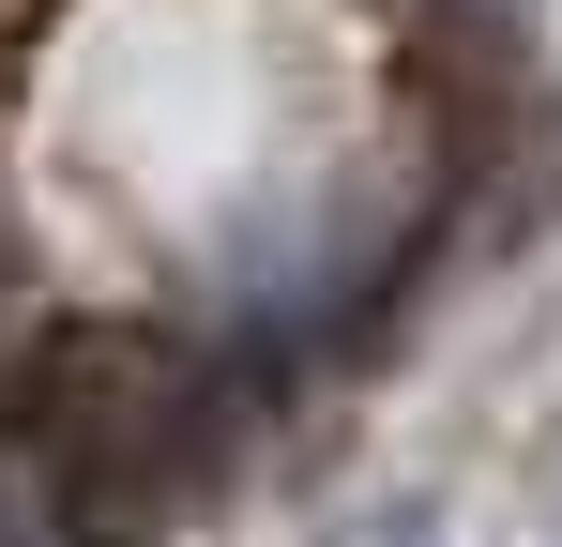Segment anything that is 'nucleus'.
I'll return each instance as SVG.
<instances>
[{"instance_id":"2","label":"nucleus","mask_w":562,"mask_h":547,"mask_svg":"<svg viewBox=\"0 0 562 547\" xmlns=\"http://www.w3.org/2000/svg\"><path fill=\"white\" fill-rule=\"evenodd\" d=\"M0 547H31V517H15V502H0Z\"/></svg>"},{"instance_id":"1","label":"nucleus","mask_w":562,"mask_h":547,"mask_svg":"<svg viewBox=\"0 0 562 547\" xmlns=\"http://www.w3.org/2000/svg\"><path fill=\"white\" fill-rule=\"evenodd\" d=\"M350 547H457V533H441L426 502H380V517H350Z\"/></svg>"},{"instance_id":"3","label":"nucleus","mask_w":562,"mask_h":547,"mask_svg":"<svg viewBox=\"0 0 562 547\" xmlns=\"http://www.w3.org/2000/svg\"><path fill=\"white\" fill-rule=\"evenodd\" d=\"M486 15H532V0H486Z\"/></svg>"}]
</instances>
